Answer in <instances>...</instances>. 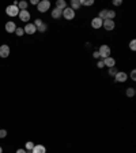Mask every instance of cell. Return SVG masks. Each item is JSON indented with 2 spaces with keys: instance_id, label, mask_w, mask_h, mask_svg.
<instances>
[{
  "instance_id": "8992f818",
  "label": "cell",
  "mask_w": 136,
  "mask_h": 153,
  "mask_svg": "<svg viewBox=\"0 0 136 153\" xmlns=\"http://www.w3.org/2000/svg\"><path fill=\"white\" fill-rule=\"evenodd\" d=\"M19 19H21L22 22H29L30 21V12L27 10H22V11H19Z\"/></svg>"
},
{
  "instance_id": "7c38bea8",
  "label": "cell",
  "mask_w": 136,
  "mask_h": 153,
  "mask_svg": "<svg viewBox=\"0 0 136 153\" xmlns=\"http://www.w3.org/2000/svg\"><path fill=\"white\" fill-rule=\"evenodd\" d=\"M104 63L106 67H109V69H112V67H114V64H116V60L112 56H109V58H106L104 59Z\"/></svg>"
},
{
  "instance_id": "603a6c76",
  "label": "cell",
  "mask_w": 136,
  "mask_h": 153,
  "mask_svg": "<svg viewBox=\"0 0 136 153\" xmlns=\"http://www.w3.org/2000/svg\"><path fill=\"white\" fill-rule=\"evenodd\" d=\"M15 34H16V36H23V34H25V30H23L22 27H16V29H15Z\"/></svg>"
},
{
  "instance_id": "8fae6325",
  "label": "cell",
  "mask_w": 136,
  "mask_h": 153,
  "mask_svg": "<svg viewBox=\"0 0 136 153\" xmlns=\"http://www.w3.org/2000/svg\"><path fill=\"white\" fill-rule=\"evenodd\" d=\"M102 19H100L98 16L97 18H94L93 21H91V27H94V29H100V27H102Z\"/></svg>"
},
{
  "instance_id": "3957f363",
  "label": "cell",
  "mask_w": 136,
  "mask_h": 153,
  "mask_svg": "<svg viewBox=\"0 0 136 153\" xmlns=\"http://www.w3.org/2000/svg\"><path fill=\"white\" fill-rule=\"evenodd\" d=\"M63 16L65 19H68V21H71V19L75 18V11H73L71 7H67V8L63 10Z\"/></svg>"
},
{
  "instance_id": "cb8c5ba5",
  "label": "cell",
  "mask_w": 136,
  "mask_h": 153,
  "mask_svg": "<svg viewBox=\"0 0 136 153\" xmlns=\"http://www.w3.org/2000/svg\"><path fill=\"white\" fill-rule=\"evenodd\" d=\"M33 148H34V142H32V141L26 142V150H32Z\"/></svg>"
},
{
  "instance_id": "836d02e7",
  "label": "cell",
  "mask_w": 136,
  "mask_h": 153,
  "mask_svg": "<svg viewBox=\"0 0 136 153\" xmlns=\"http://www.w3.org/2000/svg\"><path fill=\"white\" fill-rule=\"evenodd\" d=\"M0 153H3V148L1 146H0Z\"/></svg>"
},
{
  "instance_id": "ba28073f",
  "label": "cell",
  "mask_w": 136,
  "mask_h": 153,
  "mask_svg": "<svg viewBox=\"0 0 136 153\" xmlns=\"http://www.w3.org/2000/svg\"><path fill=\"white\" fill-rule=\"evenodd\" d=\"M23 30H25V33H27V34H34V33L37 32V27L34 26V23H27L26 26L23 27Z\"/></svg>"
},
{
  "instance_id": "4dcf8cb0",
  "label": "cell",
  "mask_w": 136,
  "mask_h": 153,
  "mask_svg": "<svg viewBox=\"0 0 136 153\" xmlns=\"http://www.w3.org/2000/svg\"><path fill=\"white\" fill-rule=\"evenodd\" d=\"M121 3H123L121 0H113V4H114V5H120Z\"/></svg>"
},
{
  "instance_id": "f546056e",
  "label": "cell",
  "mask_w": 136,
  "mask_h": 153,
  "mask_svg": "<svg viewBox=\"0 0 136 153\" xmlns=\"http://www.w3.org/2000/svg\"><path fill=\"white\" fill-rule=\"evenodd\" d=\"M93 58H94V59H100V53H98V51H95V52L93 53Z\"/></svg>"
},
{
  "instance_id": "9a60e30c",
  "label": "cell",
  "mask_w": 136,
  "mask_h": 153,
  "mask_svg": "<svg viewBox=\"0 0 136 153\" xmlns=\"http://www.w3.org/2000/svg\"><path fill=\"white\" fill-rule=\"evenodd\" d=\"M61 16H63V11L57 10V8H55V10L52 11V18L53 19H60Z\"/></svg>"
},
{
  "instance_id": "f1b7e54d",
  "label": "cell",
  "mask_w": 136,
  "mask_h": 153,
  "mask_svg": "<svg viewBox=\"0 0 136 153\" xmlns=\"http://www.w3.org/2000/svg\"><path fill=\"white\" fill-rule=\"evenodd\" d=\"M131 78L133 79V81H136V70H132V73H131Z\"/></svg>"
},
{
  "instance_id": "4fadbf2b",
  "label": "cell",
  "mask_w": 136,
  "mask_h": 153,
  "mask_svg": "<svg viewBox=\"0 0 136 153\" xmlns=\"http://www.w3.org/2000/svg\"><path fill=\"white\" fill-rule=\"evenodd\" d=\"M32 153H46V149L44 145H34V148L32 149Z\"/></svg>"
},
{
  "instance_id": "6da1fadb",
  "label": "cell",
  "mask_w": 136,
  "mask_h": 153,
  "mask_svg": "<svg viewBox=\"0 0 136 153\" xmlns=\"http://www.w3.org/2000/svg\"><path fill=\"white\" fill-rule=\"evenodd\" d=\"M49 7H50V1H48V0H41L38 4H37V10L40 11V12H46L49 10Z\"/></svg>"
},
{
  "instance_id": "4316f807",
  "label": "cell",
  "mask_w": 136,
  "mask_h": 153,
  "mask_svg": "<svg viewBox=\"0 0 136 153\" xmlns=\"http://www.w3.org/2000/svg\"><path fill=\"white\" fill-rule=\"evenodd\" d=\"M97 66H98V69H104V67H105L104 59H101V60H98V64H97Z\"/></svg>"
},
{
  "instance_id": "83f0119b",
  "label": "cell",
  "mask_w": 136,
  "mask_h": 153,
  "mask_svg": "<svg viewBox=\"0 0 136 153\" xmlns=\"http://www.w3.org/2000/svg\"><path fill=\"white\" fill-rule=\"evenodd\" d=\"M7 137V131H5L4 129H1L0 130V138H5Z\"/></svg>"
},
{
  "instance_id": "d4e9b609",
  "label": "cell",
  "mask_w": 136,
  "mask_h": 153,
  "mask_svg": "<svg viewBox=\"0 0 136 153\" xmlns=\"http://www.w3.org/2000/svg\"><path fill=\"white\" fill-rule=\"evenodd\" d=\"M129 48H131L132 51H136V40H132V41L129 42Z\"/></svg>"
},
{
  "instance_id": "d6a6232c",
  "label": "cell",
  "mask_w": 136,
  "mask_h": 153,
  "mask_svg": "<svg viewBox=\"0 0 136 153\" xmlns=\"http://www.w3.org/2000/svg\"><path fill=\"white\" fill-rule=\"evenodd\" d=\"M38 3H40L38 0H32V4H34V5H37V4H38Z\"/></svg>"
},
{
  "instance_id": "7a4b0ae2",
  "label": "cell",
  "mask_w": 136,
  "mask_h": 153,
  "mask_svg": "<svg viewBox=\"0 0 136 153\" xmlns=\"http://www.w3.org/2000/svg\"><path fill=\"white\" fill-rule=\"evenodd\" d=\"M98 53H100V58H102V59L109 58L110 56V47L109 45H101Z\"/></svg>"
},
{
  "instance_id": "e0dca14e",
  "label": "cell",
  "mask_w": 136,
  "mask_h": 153,
  "mask_svg": "<svg viewBox=\"0 0 136 153\" xmlns=\"http://www.w3.org/2000/svg\"><path fill=\"white\" fill-rule=\"evenodd\" d=\"M100 19H102V21H105L106 18H108V10H101L100 11V16H98Z\"/></svg>"
},
{
  "instance_id": "5b68a950",
  "label": "cell",
  "mask_w": 136,
  "mask_h": 153,
  "mask_svg": "<svg viewBox=\"0 0 136 153\" xmlns=\"http://www.w3.org/2000/svg\"><path fill=\"white\" fill-rule=\"evenodd\" d=\"M128 79V74L124 71H117V74L114 75V81L116 82H125Z\"/></svg>"
},
{
  "instance_id": "1f68e13d",
  "label": "cell",
  "mask_w": 136,
  "mask_h": 153,
  "mask_svg": "<svg viewBox=\"0 0 136 153\" xmlns=\"http://www.w3.org/2000/svg\"><path fill=\"white\" fill-rule=\"evenodd\" d=\"M16 153H27V152H26V149H18Z\"/></svg>"
},
{
  "instance_id": "44dd1931",
  "label": "cell",
  "mask_w": 136,
  "mask_h": 153,
  "mask_svg": "<svg viewBox=\"0 0 136 153\" xmlns=\"http://www.w3.org/2000/svg\"><path fill=\"white\" fill-rule=\"evenodd\" d=\"M18 8H21V11L26 10L27 8V1H19V3H18Z\"/></svg>"
},
{
  "instance_id": "2e32d148",
  "label": "cell",
  "mask_w": 136,
  "mask_h": 153,
  "mask_svg": "<svg viewBox=\"0 0 136 153\" xmlns=\"http://www.w3.org/2000/svg\"><path fill=\"white\" fill-rule=\"evenodd\" d=\"M82 5H80V1L79 0H72L71 1V8H72L73 11H76V10H79Z\"/></svg>"
},
{
  "instance_id": "7402d4cb",
  "label": "cell",
  "mask_w": 136,
  "mask_h": 153,
  "mask_svg": "<svg viewBox=\"0 0 136 153\" xmlns=\"http://www.w3.org/2000/svg\"><path fill=\"white\" fill-rule=\"evenodd\" d=\"M114 16H116V12L113 10H108V18H106V19H112V21H113V19H114Z\"/></svg>"
},
{
  "instance_id": "ac0fdd59",
  "label": "cell",
  "mask_w": 136,
  "mask_h": 153,
  "mask_svg": "<svg viewBox=\"0 0 136 153\" xmlns=\"http://www.w3.org/2000/svg\"><path fill=\"white\" fill-rule=\"evenodd\" d=\"M80 5H93L94 4V0H79Z\"/></svg>"
},
{
  "instance_id": "30bf717a",
  "label": "cell",
  "mask_w": 136,
  "mask_h": 153,
  "mask_svg": "<svg viewBox=\"0 0 136 153\" xmlns=\"http://www.w3.org/2000/svg\"><path fill=\"white\" fill-rule=\"evenodd\" d=\"M15 29H16L15 22L10 21V22H7V23H5V30H7L8 33H15Z\"/></svg>"
},
{
  "instance_id": "9c48e42d",
  "label": "cell",
  "mask_w": 136,
  "mask_h": 153,
  "mask_svg": "<svg viewBox=\"0 0 136 153\" xmlns=\"http://www.w3.org/2000/svg\"><path fill=\"white\" fill-rule=\"evenodd\" d=\"M102 26L106 29V30H113L114 29V21H112V19H105L102 22Z\"/></svg>"
},
{
  "instance_id": "5bb4252c",
  "label": "cell",
  "mask_w": 136,
  "mask_h": 153,
  "mask_svg": "<svg viewBox=\"0 0 136 153\" xmlns=\"http://www.w3.org/2000/svg\"><path fill=\"white\" fill-rule=\"evenodd\" d=\"M56 8L60 11H63L64 8H67V3H65V0H57L56 1Z\"/></svg>"
},
{
  "instance_id": "52a82bcc",
  "label": "cell",
  "mask_w": 136,
  "mask_h": 153,
  "mask_svg": "<svg viewBox=\"0 0 136 153\" xmlns=\"http://www.w3.org/2000/svg\"><path fill=\"white\" fill-rule=\"evenodd\" d=\"M10 52H11V49H10V47L8 45H1L0 47V56L1 58H8V55H10Z\"/></svg>"
},
{
  "instance_id": "ffe728a7",
  "label": "cell",
  "mask_w": 136,
  "mask_h": 153,
  "mask_svg": "<svg viewBox=\"0 0 136 153\" xmlns=\"http://www.w3.org/2000/svg\"><path fill=\"white\" fill-rule=\"evenodd\" d=\"M46 29H48V26L45 25V23H44V22H42V25H41V26H38V27H37V30H38L40 33H45V32H46Z\"/></svg>"
},
{
  "instance_id": "277c9868",
  "label": "cell",
  "mask_w": 136,
  "mask_h": 153,
  "mask_svg": "<svg viewBox=\"0 0 136 153\" xmlns=\"http://www.w3.org/2000/svg\"><path fill=\"white\" fill-rule=\"evenodd\" d=\"M5 12H7V15H10V16H16L18 14H19V8H18L16 5L11 4L5 8Z\"/></svg>"
},
{
  "instance_id": "d6986e66",
  "label": "cell",
  "mask_w": 136,
  "mask_h": 153,
  "mask_svg": "<svg viewBox=\"0 0 136 153\" xmlns=\"http://www.w3.org/2000/svg\"><path fill=\"white\" fill-rule=\"evenodd\" d=\"M125 95L128 96V97H133V96H135V89H133V88H128L125 92Z\"/></svg>"
},
{
  "instance_id": "484cf974",
  "label": "cell",
  "mask_w": 136,
  "mask_h": 153,
  "mask_svg": "<svg viewBox=\"0 0 136 153\" xmlns=\"http://www.w3.org/2000/svg\"><path fill=\"white\" fill-rule=\"evenodd\" d=\"M116 74H117V70H116V67H112V69H109V75L114 77Z\"/></svg>"
}]
</instances>
